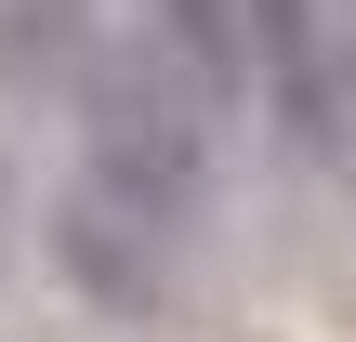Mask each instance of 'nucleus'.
I'll list each match as a JSON object with an SVG mask.
<instances>
[{"instance_id":"obj_1","label":"nucleus","mask_w":356,"mask_h":342,"mask_svg":"<svg viewBox=\"0 0 356 342\" xmlns=\"http://www.w3.org/2000/svg\"><path fill=\"white\" fill-rule=\"evenodd\" d=\"M79 185L119 198L132 224L185 237V224L211 211V185H225V119H211L145 40H106V53L79 66Z\"/></svg>"},{"instance_id":"obj_2","label":"nucleus","mask_w":356,"mask_h":342,"mask_svg":"<svg viewBox=\"0 0 356 342\" xmlns=\"http://www.w3.org/2000/svg\"><path fill=\"white\" fill-rule=\"evenodd\" d=\"M238 53H251V105L291 158H343V119H330V0H238Z\"/></svg>"},{"instance_id":"obj_3","label":"nucleus","mask_w":356,"mask_h":342,"mask_svg":"<svg viewBox=\"0 0 356 342\" xmlns=\"http://www.w3.org/2000/svg\"><path fill=\"white\" fill-rule=\"evenodd\" d=\"M53 264H66L106 316H159V290H172V237H159V224H132L119 198H92V185H66V198H53Z\"/></svg>"},{"instance_id":"obj_4","label":"nucleus","mask_w":356,"mask_h":342,"mask_svg":"<svg viewBox=\"0 0 356 342\" xmlns=\"http://www.w3.org/2000/svg\"><path fill=\"white\" fill-rule=\"evenodd\" d=\"M132 13H145L132 40H145V53H159V66H172V79H185L198 105H211V119H238V105H251V53H238V0H132Z\"/></svg>"},{"instance_id":"obj_5","label":"nucleus","mask_w":356,"mask_h":342,"mask_svg":"<svg viewBox=\"0 0 356 342\" xmlns=\"http://www.w3.org/2000/svg\"><path fill=\"white\" fill-rule=\"evenodd\" d=\"M330 119H343V158H356V0H330Z\"/></svg>"}]
</instances>
